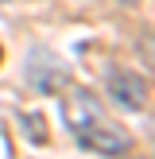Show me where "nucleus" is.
<instances>
[{
    "mask_svg": "<svg viewBox=\"0 0 155 159\" xmlns=\"http://www.w3.org/2000/svg\"><path fill=\"white\" fill-rule=\"evenodd\" d=\"M66 120L74 128V140L82 148H89V152H97V155H120V152L132 148V136L116 120H108V113L101 109V101L89 89H74L70 93Z\"/></svg>",
    "mask_w": 155,
    "mask_h": 159,
    "instance_id": "nucleus-1",
    "label": "nucleus"
},
{
    "mask_svg": "<svg viewBox=\"0 0 155 159\" xmlns=\"http://www.w3.org/2000/svg\"><path fill=\"white\" fill-rule=\"evenodd\" d=\"M105 89H108V101H116L128 113L147 109V82L140 74H132V70H124V66H113L105 74Z\"/></svg>",
    "mask_w": 155,
    "mask_h": 159,
    "instance_id": "nucleus-2",
    "label": "nucleus"
},
{
    "mask_svg": "<svg viewBox=\"0 0 155 159\" xmlns=\"http://www.w3.org/2000/svg\"><path fill=\"white\" fill-rule=\"evenodd\" d=\"M0 58H4V51H0Z\"/></svg>",
    "mask_w": 155,
    "mask_h": 159,
    "instance_id": "nucleus-5",
    "label": "nucleus"
},
{
    "mask_svg": "<svg viewBox=\"0 0 155 159\" xmlns=\"http://www.w3.org/2000/svg\"><path fill=\"white\" fill-rule=\"evenodd\" d=\"M27 82L35 85L39 93H54V89H62V82H66V66H62L51 51L35 47V51L27 54Z\"/></svg>",
    "mask_w": 155,
    "mask_h": 159,
    "instance_id": "nucleus-3",
    "label": "nucleus"
},
{
    "mask_svg": "<svg viewBox=\"0 0 155 159\" xmlns=\"http://www.w3.org/2000/svg\"><path fill=\"white\" fill-rule=\"evenodd\" d=\"M20 124L27 128V140H31V144H43V140H46V120H43L39 113H23Z\"/></svg>",
    "mask_w": 155,
    "mask_h": 159,
    "instance_id": "nucleus-4",
    "label": "nucleus"
}]
</instances>
